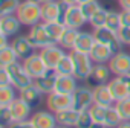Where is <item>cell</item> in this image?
<instances>
[{
	"mask_svg": "<svg viewBox=\"0 0 130 128\" xmlns=\"http://www.w3.org/2000/svg\"><path fill=\"white\" fill-rule=\"evenodd\" d=\"M69 55L74 61V76L78 79V81H83L86 82L93 70V66L95 62L92 61V58L89 56V53H84V52H78V50H69Z\"/></svg>",
	"mask_w": 130,
	"mask_h": 128,
	"instance_id": "1",
	"label": "cell"
},
{
	"mask_svg": "<svg viewBox=\"0 0 130 128\" xmlns=\"http://www.w3.org/2000/svg\"><path fill=\"white\" fill-rule=\"evenodd\" d=\"M17 18L20 20V23L23 26H35L38 23H41V5H37V3H32V2H25L20 3L17 12H15Z\"/></svg>",
	"mask_w": 130,
	"mask_h": 128,
	"instance_id": "2",
	"label": "cell"
},
{
	"mask_svg": "<svg viewBox=\"0 0 130 128\" xmlns=\"http://www.w3.org/2000/svg\"><path fill=\"white\" fill-rule=\"evenodd\" d=\"M6 69H8L9 76H11V84H12L17 90L26 89V87H29V86L34 84V79H32V76L26 72L23 62L17 61V62L11 64V66H8Z\"/></svg>",
	"mask_w": 130,
	"mask_h": 128,
	"instance_id": "3",
	"label": "cell"
},
{
	"mask_svg": "<svg viewBox=\"0 0 130 128\" xmlns=\"http://www.w3.org/2000/svg\"><path fill=\"white\" fill-rule=\"evenodd\" d=\"M93 35H95V40H96L98 43H103V44H106L107 47H110V50L113 52V55L122 50V46H124V44H122V41L119 40L118 32H113V31H110L109 28L104 26V28L93 29Z\"/></svg>",
	"mask_w": 130,
	"mask_h": 128,
	"instance_id": "4",
	"label": "cell"
},
{
	"mask_svg": "<svg viewBox=\"0 0 130 128\" xmlns=\"http://www.w3.org/2000/svg\"><path fill=\"white\" fill-rule=\"evenodd\" d=\"M74 98V108L78 111H86L93 105V89L89 87L87 84L78 86V89L72 95Z\"/></svg>",
	"mask_w": 130,
	"mask_h": 128,
	"instance_id": "5",
	"label": "cell"
},
{
	"mask_svg": "<svg viewBox=\"0 0 130 128\" xmlns=\"http://www.w3.org/2000/svg\"><path fill=\"white\" fill-rule=\"evenodd\" d=\"M74 105V98L72 95L68 93H60V92H52L46 96V107L52 113H58L61 110L71 108Z\"/></svg>",
	"mask_w": 130,
	"mask_h": 128,
	"instance_id": "6",
	"label": "cell"
},
{
	"mask_svg": "<svg viewBox=\"0 0 130 128\" xmlns=\"http://www.w3.org/2000/svg\"><path fill=\"white\" fill-rule=\"evenodd\" d=\"M38 53L41 55L44 64L47 66L49 70H54L57 67V64L68 55V52L64 50L60 44H51V46H46L43 47L41 50H38Z\"/></svg>",
	"mask_w": 130,
	"mask_h": 128,
	"instance_id": "7",
	"label": "cell"
},
{
	"mask_svg": "<svg viewBox=\"0 0 130 128\" xmlns=\"http://www.w3.org/2000/svg\"><path fill=\"white\" fill-rule=\"evenodd\" d=\"M61 22L66 25V28H72V29H78L80 31L87 23V18L84 17L80 5H74V6H66Z\"/></svg>",
	"mask_w": 130,
	"mask_h": 128,
	"instance_id": "8",
	"label": "cell"
},
{
	"mask_svg": "<svg viewBox=\"0 0 130 128\" xmlns=\"http://www.w3.org/2000/svg\"><path fill=\"white\" fill-rule=\"evenodd\" d=\"M26 35L29 37V40H31V43L34 44L35 50H41V49L46 47V46L55 44V43H52V40H51V37H49V34H47L44 25H43V22L38 23V25H35V26H31V28H29V32H28Z\"/></svg>",
	"mask_w": 130,
	"mask_h": 128,
	"instance_id": "9",
	"label": "cell"
},
{
	"mask_svg": "<svg viewBox=\"0 0 130 128\" xmlns=\"http://www.w3.org/2000/svg\"><path fill=\"white\" fill-rule=\"evenodd\" d=\"M112 78H113V73L109 67V64H95L89 79L86 81V84L93 89V87H98V86L109 84V81Z\"/></svg>",
	"mask_w": 130,
	"mask_h": 128,
	"instance_id": "10",
	"label": "cell"
},
{
	"mask_svg": "<svg viewBox=\"0 0 130 128\" xmlns=\"http://www.w3.org/2000/svg\"><path fill=\"white\" fill-rule=\"evenodd\" d=\"M64 9H66V5H63L60 0L41 3V20H43V23L63 20Z\"/></svg>",
	"mask_w": 130,
	"mask_h": 128,
	"instance_id": "11",
	"label": "cell"
},
{
	"mask_svg": "<svg viewBox=\"0 0 130 128\" xmlns=\"http://www.w3.org/2000/svg\"><path fill=\"white\" fill-rule=\"evenodd\" d=\"M22 62H23V66H25L26 72L32 76V79H35V78H38V76L44 75V73L49 70V69H47V66L44 64V61H43V58H41V55L38 53V50H37V52H34L31 56L25 58Z\"/></svg>",
	"mask_w": 130,
	"mask_h": 128,
	"instance_id": "12",
	"label": "cell"
},
{
	"mask_svg": "<svg viewBox=\"0 0 130 128\" xmlns=\"http://www.w3.org/2000/svg\"><path fill=\"white\" fill-rule=\"evenodd\" d=\"M109 67H110L113 76H121V75L130 73V53L125 50L115 53L109 61Z\"/></svg>",
	"mask_w": 130,
	"mask_h": 128,
	"instance_id": "13",
	"label": "cell"
},
{
	"mask_svg": "<svg viewBox=\"0 0 130 128\" xmlns=\"http://www.w3.org/2000/svg\"><path fill=\"white\" fill-rule=\"evenodd\" d=\"M29 120L32 122L34 128H57V126H58L55 113H52V111H49V110H38V111H34Z\"/></svg>",
	"mask_w": 130,
	"mask_h": 128,
	"instance_id": "14",
	"label": "cell"
},
{
	"mask_svg": "<svg viewBox=\"0 0 130 128\" xmlns=\"http://www.w3.org/2000/svg\"><path fill=\"white\" fill-rule=\"evenodd\" d=\"M11 46L14 47V50H15L19 59H22V61H23L25 58L31 56L34 52H37L28 35H17L15 38H12Z\"/></svg>",
	"mask_w": 130,
	"mask_h": 128,
	"instance_id": "15",
	"label": "cell"
},
{
	"mask_svg": "<svg viewBox=\"0 0 130 128\" xmlns=\"http://www.w3.org/2000/svg\"><path fill=\"white\" fill-rule=\"evenodd\" d=\"M23 25L20 23V20L17 18L15 14H9V15H0V34L6 35V37H14L19 34L20 28Z\"/></svg>",
	"mask_w": 130,
	"mask_h": 128,
	"instance_id": "16",
	"label": "cell"
},
{
	"mask_svg": "<svg viewBox=\"0 0 130 128\" xmlns=\"http://www.w3.org/2000/svg\"><path fill=\"white\" fill-rule=\"evenodd\" d=\"M57 72L55 70H47L44 75L38 76L34 79V86L44 95L47 96L49 93L55 92V82H57Z\"/></svg>",
	"mask_w": 130,
	"mask_h": 128,
	"instance_id": "17",
	"label": "cell"
},
{
	"mask_svg": "<svg viewBox=\"0 0 130 128\" xmlns=\"http://www.w3.org/2000/svg\"><path fill=\"white\" fill-rule=\"evenodd\" d=\"M107 86L110 89V93L115 98V102L121 101V99H125V98H130V87L127 86V82L121 76H113L109 81Z\"/></svg>",
	"mask_w": 130,
	"mask_h": 128,
	"instance_id": "18",
	"label": "cell"
},
{
	"mask_svg": "<svg viewBox=\"0 0 130 128\" xmlns=\"http://www.w3.org/2000/svg\"><path fill=\"white\" fill-rule=\"evenodd\" d=\"M93 104L101 105V107H106V108L115 105V98L110 93V89H109L107 84L93 87Z\"/></svg>",
	"mask_w": 130,
	"mask_h": 128,
	"instance_id": "19",
	"label": "cell"
},
{
	"mask_svg": "<svg viewBox=\"0 0 130 128\" xmlns=\"http://www.w3.org/2000/svg\"><path fill=\"white\" fill-rule=\"evenodd\" d=\"M9 108H11L14 122H17V120H28L32 116V107L28 102H25L23 99H20V98H17L9 105Z\"/></svg>",
	"mask_w": 130,
	"mask_h": 128,
	"instance_id": "20",
	"label": "cell"
},
{
	"mask_svg": "<svg viewBox=\"0 0 130 128\" xmlns=\"http://www.w3.org/2000/svg\"><path fill=\"white\" fill-rule=\"evenodd\" d=\"M89 56L92 58V61L95 64H109L110 58L113 56V52L110 50V47H107L103 43H95L93 47L89 52Z\"/></svg>",
	"mask_w": 130,
	"mask_h": 128,
	"instance_id": "21",
	"label": "cell"
},
{
	"mask_svg": "<svg viewBox=\"0 0 130 128\" xmlns=\"http://www.w3.org/2000/svg\"><path fill=\"white\" fill-rule=\"evenodd\" d=\"M78 89V79L74 75H58L55 82V92L74 95V92Z\"/></svg>",
	"mask_w": 130,
	"mask_h": 128,
	"instance_id": "22",
	"label": "cell"
},
{
	"mask_svg": "<svg viewBox=\"0 0 130 128\" xmlns=\"http://www.w3.org/2000/svg\"><path fill=\"white\" fill-rule=\"evenodd\" d=\"M43 96H44V95H43V93H41V92L34 86V84H32V86H29V87H26V89L19 90V98H20V99H23L25 102H28L32 108L41 104Z\"/></svg>",
	"mask_w": 130,
	"mask_h": 128,
	"instance_id": "23",
	"label": "cell"
},
{
	"mask_svg": "<svg viewBox=\"0 0 130 128\" xmlns=\"http://www.w3.org/2000/svg\"><path fill=\"white\" fill-rule=\"evenodd\" d=\"M55 116H57L58 125L69 126V128H75V126H77L78 116H80V111L75 110L74 107H71V108H66V110H61V111L55 113Z\"/></svg>",
	"mask_w": 130,
	"mask_h": 128,
	"instance_id": "24",
	"label": "cell"
},
{
	"mask_svg": "<svg viewBox=\"0 0 130 128\" xmlns=\"http://www.w3.org/2000/svg\"><path fill=\"white\" fill-rule=\"evenodd\" d=\"M95 43H96V40H95L93 32L80 31V32H78V37H77V41H75V47H74V49H75V50H78V52L89 53Z\"/></svg>",
	"mask_w": 130,
	"mask_h": 128,
	"instance_id": "25",
	"label": "cell"
},
{
	"mask_svg": "<svg viewBox=\"0 0 130 128\" xmlns=\"http://www.w3.org/2000/svg\"><path fill=\"white\" fill-rule=\"evenodd\" d=\"M43 25H44V28H46L51 40H52V43L58 44L61 37H63V34H64V31H66V25H64L61 20L60 22H49V23H43Z\"/></svg>",
	"mask_w": 130,
	"mask_h": 128,
	"instance_id": "26",
	"label": "cell"
},
{
	"mask_svg": "<svg viewBox=\"0 0 130 128\" xmlns=\"http://www.w3.org/2000/svg\"><path fill=\"white\" fill-rule=\"evenodd\" d=\"M19 98V90L11 86H0V107H9Z\"/></svg>",
	"mask_w": 130,
	"mask_h": 128,
	"instance_id": "27",
	"label": "cell"
},
{
	"mask_svg": "<svg viewBox=\"0 0 130 128\" xmlns=\"http://www.w3.org/2000/svg\"><path fill=\"white\" fill-rule=\"evenodd\" d=\"M78 29H72V28H66L64 31L61 40H60V46L64 49V50H74L75 47V41H77V37H78Z\"/></svg>",
	"mask_w": 130,
	"mask_h": 128,
	"instance_id": "28",
	"label": "cell"
},
{
	"mask_svg": "<svg viewBox=\"0 0 130 128\" xmlns=\"http://www.w3.org/2000/svg\"><path fill=\"white\" fill-rule=\"evenodd\" d=\"M17 61H19V56L11 44L0 49V67H8Z\"/></svg>",
	"mask_w": 130,
	"mask_h": 128,
	"instance_id": "29",
	"label": "cell"
},
{
	"mask_svg": "<svg viewBox=\"0 0 130 128\" xmlns=\"http://www.w3.org/2000/svg\"><path fill=\"white\" fill-rule=\"evenodd\" d=\"M121 122H122V119H121V116L118 114L115 105H113V107H109L107 111H106V117H104V123H103V125H104L106 128H118V126L121 125Z\"/></svg>",
	"mask_w": 130,
	"mask_h": 128,
	"instance_id": "30",
	"label": "cell"
},
{
	"mask_svg": "<svg viewBox=\"0 0 130 128\" xmlns=\"http://www.w3.org/2000/svg\"><path fill=\"white\" fill-rule=\"evenodd\" d=\"M57 72V75H74V61L71 58V55L68 53L66 56H64L58 64H57V67L54 69Z\"/></svg>",
	"mask_w": 130,
	"mask_h": 128,
	"instance_id": "31",
	"label": "cell"
},
{
	"mask_svg": "<svg viewBox=\"0 0 130 128\" xmlns=\"http://www.w3.org/2000/svg\"><path fill=\"white\" fill-rule=\"evenodd\" d=\"M107 14H109V9H106V8L98 9V11L89 18V25H90L93 29L104 28V26H106V22H107Z\"/></svg>",
	"mask_w": 130,
	"mask_h": 128,
	"instance_id": "32",
	"label": "cell"
},
{
	"mask_svg": "<svg viewBox=\"0 0 130 128\" xmlns=\"http://www.w3.org/2000/svg\"><path fill=\"white\" fill-rule=\"evenodd\" d=\"M22 0H0V15L15 14Z\"/></svg>",
	"mask_w": 130,
	"mask_h": 128,
	"instance_id": "33",
	"label": "cell"
},
{
	"mask_svg": "<svg viewBox=\"0 0 130 128\" xmlns=\"http://www.w3.org/2000/svg\"><path fill=\"white\" fill-rule=\"evenodd\" d=\"M106 28H109L113 32H118L122 28L121 26V12H118V11H109L107 22H106Z\"/></svg>",
	"mask_w": 130,
	"mask_h": 128,
	"instance_id": "34",
	"label": "cell"
},
{
	"mask_svg": "<svg viewBox=\"0 0 130 128\" xmlns=\"http://www.w3.org/2000/svg\"><path fill=\"white\" fill-rule=\"evenodd\" d=\"M115 108H116V111H118V114L121 116L122 120H130V98L116 101Z\"/></svg>",
	"mask_w": 130,
	"mask_h": 128,
	"instance_id": "35",
	"label": "cell"
},
{
	"mask_svg": "<svg viewBox=\"0 0 130 128\" xmlns=\"http://www.w3.org/2000/svg\"><path fill=\"white\" fill-rule=\"evenodd\" d=\"M106 111L107 108L106 107H101V105H96L93 104L90 108H89V113H90V117L93 120V123H104V117H106Z\"/></svg>",
	"mask_w": 130,
	"mask_h": 128,
	"instance_id": "36",
	"label": "cell"
},
{
	"mask_svg": "<svg viewBox=\"0 0 130 128\" xmlns=\"http://www.w3.org/2000/svg\"><path fill=\"white\" fill-rule=\"evenodd\" d=\"M80 8H81L83 14H84V17L87 18V23H89V18H90L98 9H101L103 6H101V3L98 2V0H90V2H86V3L80 5Z\"/></svg>",
	"mask_w": 130,
	"mask_h": 128,
	"instance_id": "37",
	"label": "cell"
},
{
	"mask_svg": "<svg viewBox=\"0 0 130 128\" xmlns=\"http://www.w3.org/2000/svg\"><path fill=\"white\" fill-rule=\"evenodd\" d=\"M92 123H93V120H92V117H90L89 110L80 111V116H78V120H77V126H75V128H90Z\"/></svg>",
	"mask_w": 130,
	"mask_h": 128,
	"instance_id": "38",
	"label": "cell"
},
{
	"mask_svg": "<svg viewBox=\"0 0 130 128\" xmlns=\"http://www.w3.org/2000/svg\"><path fill=\"white\" fill-rule=\"evenodd\" d=\"M12 113L9 107H0V125L2 126H8L9 123H12Z\"/></svg>",
	"mask_w": 130,
	"mask_h": 128,
	"instance_id": "39",
	"label": "cell"
},
{
	"mask_svg": "<svg viewBox=\"0 0 130 128\" xmlns=\"http://www.w3.org/2000/svg\"><path fill=\"white\" fill-rule=\"evenodd\" d=\"M118 35H119V40L122 41V44L130 46V26H122L118 31Z\"/></svg>",
	"mask_w": 130,
	"mask_h": 128,
	"instance_id": "40",
	"label": "cell"
},
{
	"mask_svg": "<svg viewBox=\"0 0 130 128\" xmlns=\"http://www.w3.org/2000/svg\"><path fill=\"white\" fill-rule=\"evenodd\" d=\"M0 86H11V76L6 67H0Z\"/></svg>",
	"mask_w": 130,
	"mask_h": 128,
	"instance_id": "41",
	"label": "cell"
},
{
	"mask_svg": "<svg viewBox=\"0 0 130 128\" xmlns=\"http://www.w3.org/2000/svg\"><path fill=\"white\" fill-rule=\"evenodd\" d=\"M6 128H34L32 122L28 119V120H17V122H12L9 123Z\"/></svg>",
	"mask_w": 130,
	"mask_h": 128,
	"instance_id": "42",
	"label": "cell"
},
{
	"mask_svg": "<svg viewBox=\"0 0 130 128\" xmlns=\"http://www.w3.org/2000/svg\"><path fill=\"white\" fill-rule=\"evenodd\" d=\"M121 26H130V11H121Z\"/></svg>",
	"mask_w": 130,
	"mask_h": 128,
	"instance_id": "43",
	"label": "cell"
},
{
	"mask_svg": "<svg viewBox=\"0 0 130 128\" xmlns=\"http://www.w3.org/2000/svg\"><path fill=\"white\" fill-rule=\"evenodd\" d=\"M118 3L122 11H130V0H118Z\"/></svg>",
	"mask_w": 130,
	"mask_h": 128,
	"instance_id": "44",
	"label": "cell"
},
{
	"mask_svg": "<svg viewBox=\"0 0 130 128\" xmlns=\"http://www.w3.org/2000/svg\"><path fill=\"white\" fill-rule=\"evenodd\" d=\"M8 38H9V37L0 34V49H2V47H6V46H9V44H11V43H8Z\"/></svg>",
	"mask_w": 130,
	"mask_h": 128,
	"instance_id": "45",
	"label": "cell"
},
{
	"mask_svg": "<svg viewBox=\"0 0 130 128\" xmlns=\"http://www.w3.org/2000/svg\"><path fill=\"white\" fill-rule=\"evenodd\" d=\"M60 2L63 5H66V6H74V5H78V0H60Z\"/></svg>",
	"mask_w": 130,
	"mask_h": 128,
	"instance_id": "46",
	"label": "cell"
},
{
	"mask_svg": "<svg viewBox=\"0 0 130 128\" xmlns=\"http://www.w3.org/2000/svg\"><path fill=\"white\" fill-rule=\"evenodd\" d=\"M118 128H130V120H122Z\"/></svg>",
	"mask_w": 130,
	"mask_h": 128,
	"instance_id": "47",
	"label": "cell"
},
{
	"mask_svg": "<svg viewBox=\"0 0 130 128\" xmlns=\"http://www.w3.org/2000/svg\"><path fill=\"white\" fill-rule=\"evenodd\" d=\"M90 128H106L104 125H101V123H92V126Z\"/></svg>",
	"mask_w": 130,
	"mask_h": 128,
	"instance_id": "48",
	"label": "cell"
},
{
	"mask_svg": "<svg viewBox=\"0 0 130 128\" xmlns=\"http://www.w3.org/2000/svg\"><path fill=\"white\" fill-rule=\"evenodd\" d=\"M28 2H32V3H37V5H41L43 2H41V0H28Z\"/></svg>",
	"mask_w": 130,
	"mask_h": 128,
	"instance_id": "49",
	"label": "cell"
},
{
	"mask_svg": "<svg viewBox=\"0 0 130 128\" xmlns=\"http://www.w3.org/2000/svg\"><path fill=\"white\" fill-rule=\"evenodd\" d=\"M86 2H90V0H78V5H83V3H86Z\"/></svg>",
	"mask_w": 130,
	"mask_h": 128,
	"instance_id": "50",
	"label": "cell"
},
{
	"mask_svg": "<svg viewBox=\"0 0 130 128\" xmlns=\"http://www.w3.org/2000/svg\"><path fill=\"white\" fill-rule=\"evenodd\" d=\"M43 3H46V2H55V0H41Z\"/></svg>",
	"mask_w": 130,
	"mask_h": 128,
	"instance_id": "51",
	"label": "cell"
},
{
	"mask_svg": "<svg viewBox=\"0 0 130 128\" xmlns=\"http://www.w3.org/2000/svg\"><path fill=\"white\" fill-rule=\"evenodd\" d=\"M57 128H69V126H63V125H58Z\"/></svg>",
	"mask_w": 130,
	"mask_h": 128,
	"instance_id": "52",
	"label": "cell"
}]
</instances>
